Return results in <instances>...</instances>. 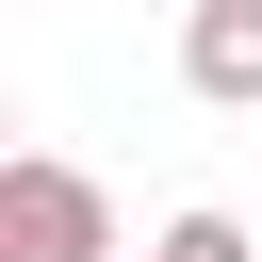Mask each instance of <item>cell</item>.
Segmentation results:
<instances>
[{"label": "cell", "instance_id": "obj_3", "mask_svg": "<svg viewBox=\"0 0 262 262\" xmlns=\"http://www.w3.org/2000/svg\"><path fill=\"white\" fill-rule=\"evenodd\" d=\"M147 262H262V246H246V229H229V213H180V229H164V246H147Z\"/></svg>", "mask_w": 262, "mask_h": 262}, {"label": "cell", "instance_id": "obj_1", "mask_svg": "<svg viewBox=\"0 0 262 262\" xmlns=\"http://www.w3.org/2000/svg\"><path fill=\"white\" fill-rule=\"evenodd\" d=\"M0 262H115V196L82 164H0Z\"/></svg>", "mask_w": 262, "mask_h": 262}, {"label": "cell", "instance_id": "obj_2", "mask_svg": "<svg viewBox=\"0 0 262 262\" xmlns=\"http://www.w3.org/2000/svg\"><path fill=\"white\" fill-rule=\"evenodd\" d=\"M180 82L213 115H262V0H196L180 16Z\"/></svg>", "mask_w": 262, "mask_h": 262}]
</instances>
